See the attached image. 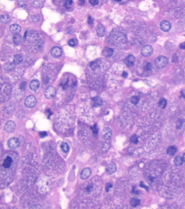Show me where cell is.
Returning <instances> with one entry per match:
<instances>
[{
	"instance_id": "obj_15",
	"label": "cell",
	"mask_w": 185,
	"mask_h": 209,
	"mask_svg": "<svg viewBox=\"0 0 185 209\" xmlns=\"http://www.w3.org/2000/svg\"><path fill=\"white\" fill-rule=\"evenodd\" d=\"M21 30V27L17 24H13L10 26V31L11 33L15 34H18L20 33Z\"/></svg>"
},
{
	"instance_id": "obj_48",
	"label": "cell",
	"mask_w": 185,
	"mask_h": 209,
	"mask_svg": "<svg viewBox=\"0 0 185 209\" xmlns=\"http://www.w3.org/2000/svg\"><path fill=\"white\" fill-rule=\"evenodd\" d=\"M182 158H183V159H184V161H185V153H184V155H183Z\"/></svg>"
},
{
	"instance_id": "obj_34",
	"label": "cell",
	"mask_w": 185,
	"mask_h": 209,
	"mask_svg": "<svg viewBox=\"0 0 185 209\" xmlns=\"http://www.w3.org/2000/svg\"><path fill=\"white\" fill-rule=\"evenodd\" d=\"M112 186H113L111 182H109L107 183V184H106V186H105V190H106V192H109V190H110V188H112Z\"/></svg>"
},
{
	"instance_id": "obj_42",
	"label": "cell",
	"mask_w": 185,
	"mask_h": 209,
	"mask_svg": "<svg viewBox=\"0 0 185 209\" xmlns=\"http://www.w3.org/2000/svg\"><path fill=\"white\" fill-rule=\"evenodd\" d=\"M41 208V207L40 205H38V204H35V205H33L32 206H31V208H30V209H33V208H35V209H40Z\"/></svg>"
},
{
	"instance_id": "obj_13",
	"label": "cell",
	"mask_w": 185,
	"mask_h": 209,
	"mask_svg": "<svg viewBox=\"0 0 185 209\" xmlns=\"http://www.w3.org/2000/svg\"><path fill=\"white\" fill-rule=\"evenodd\" d=\"M40 87V82L38 80L34 79L29 84V87L32 90L35 91L39 89Z\"/></svg>"
},
{
	"instance_id": "obj_46",
	"label": "cell",
	"mask_w": 185,
	"mask_h": 209,
	"mask_svg": "<svg viewBox=\"0 0 185 209\" xmlns=\"http://www.w3.org/2000/svg\"><path fill=\"white\" fill-rule=\"evenodd\" d=\"M181 95L182 96L184 97V98H185V90H183L181 91Z\"/></svg>"
},
{
	"instance_id": "obj_20",
	"label": "cell",
	"mask_w": 185,
	"mask_h": 209,
	"mask_svg": "<svg viewBox=\"0 0 185 209\" xmlns=\"http://www.w3.org/2000/svg\"><path fill=\"white\" fill-rule=\"evenodd\" d=\"M23 60V58L21 55L16 54L14 58L13 63L14 65H19L22 63Z\"/></svg>"
},
{
	"instance_id": "obj_18",
	"label": "cell",
	"mask_w": 185,
	"mask_h": 209,
	"mask_svg": "<svg viewBox=\"0 0 185 209\" xmlns=\"http://www.w3.org/2000/svg\"><path fill=\"white\" fill-rule=\"evenodd\" d=\"M12 163V159L10 156H7V158L5 159V160H4L3 162V166L5 168H9L10 166H11Z\"/></svg>"
},
{
	"instance_id": "obj_8",
	"label": "cell",
	"mask_w": 185,
	"mask_h": 209,
	"mask_svg": "<svg viewBox=\"0 0 185 209\" xmlns=\"http://www.w3.org/2000/svg\"><path fill=\"white\" fill-rule=\"evenodd\" d=\"M51 54L53 57L59 58L62 55L63 50L60 47L55 46L52 48L51 49Z\"/></svg>"
},
{
	"instance_id": "obj_2",
	"label": "cell",
	"mask_w": 185,
	"mask_h": 209,
	"mask_svg": "<svg viewBox=\"0 0 185 209\" xmlns=\"http://www.w3.org/2000/svg\"><path fill=\"white\" fill-rule=\"evenodd\" d=\"M37 101L36 97L34 96L31 95V96H28L26 99H25V103L26 106L27 107L31 108V107H34L35 106L36 104H37Z\"/></svg>"
},
{
	"instance_id": "obj_16",
	"label": "cell",
	"mask_w": 185,
	"mask_h": 209,
	"mask_svg": "<svg viewBox=\"0 0 185 209\" xmlns=\"http://www.w3.org/2000/svg\"><path fill=\"white\" fill-rule=\"evenodd\" d=\"M96 32L98 37H103V36H104V35L105 34V29L104 27L101 24H98L96 28Z\"/></svg>"
},
{
	"instance_id": "obj_49",
	"label": "cell",
	"mask_w": 185,
	"mask_h": 209,
	"mask_svg": "<svg viewBox=\"0 0 185 209\" xmlns=\"http://www.w3.org/2000/svg\"><path fill=\"white\" fill-rule=\"evenodd\" d=\"M116 1H121V0H116Z\"/></svg>"
},
{
	"instance_id": "obj_17",
	"label": "cell",
	"mask_w": 185,
	"mask_h": 209,
	"mask_svg": "<svg viewBox=\"0 0 185 209\" xmlns=\"http://www.w3.org/2000/svg\"><path fill=\"white\" fill-rule=\"evenodd\" d=\"M113 53V50L111 48L106 47H105L102 51V54L104 55V57H110L112 56Z\"/></svg>"
},
{
	"instance_id": "obj_44",
	"label": "cell",
	"mask_w": 185,
	"mask_h": 209,
	"mask_svg": "<svg viewBox=\"0 0 185 209\" xmlns=\"http://www.w3.org/2000/svg\"><path fill=\"white\" fill-rule=\"evenodd\" d=\"M40 136L42 137H43L46 136H47V133L46 132H41L40 133Z\"/></svg>"
},
{
	"instance_id": "obj_36",
	"label": "cell",
	"mask_w": 185,
	"mask_h": 209,
	"mask_svg": "<svg viewBox=\"0 0 185 209\" xmlns=\"http://www.w3.org/2000/svg\"><path fill=\"white\" fill-rule=\"evenodd\" d=\"M75 44H76V43H75V40H74V39L69 40V46H71V47H73V46H74Z\"/></svg>"
},
{
	"instance_id": "obj_14",
	"label": "cell",
	"mask_w": 185,
	"mask_h": 209,
	"mask_svg": "<svg viewBox=\"0 0 185 209\" xmlns=\"http://www.w3.org/2000/svg\"><path fill=\"white\" fill-rule=\"evenodd\" d=\"M91 173H92V171H91V168H85L81 173L80 178L82 179H84V180L86 179L91 176Z\"/></svg>"
},
{
	"instance_id": "obj_35",
	"label": "cell",
	"mask_w": 185,
	"mask_h": 209,
	"mask_svg": "<svg viewBox=\"0 0 185 209\" xmlns=\"http://www.w3.org/2000/svg\"><path fill=\"white\" fill-rule=\"evenodd\" d=\"M93 186L91 185H88L85 188V191L87 192H91L93 190Z\"/></svg>"
},
{
	"instance_id": "obj_3",
	"label": "cell",
	"mask_w": 185,
	"mask_h": 209,
	"mask_svg": "<svg viewBox=\"0 0 185 209\" xmlns=\"http://www.w3.org/2000/svg\"><path fill=\"white\" fill-rule=\"evenodd\" d=\"M56 94V90L53 86H49L46 89L45 96L47 99H52Z\"/></svg>"
},
{
	"instance_id": "obj_31",
	"label": "cell",
	"mask_w": 185,
	"mask_h": 209,
	"mask_svg": "<svg viewBox=\"0 0 185 209\" xmlns=\"http://www.w3.org/2000/svg\"><path fill=\"white\" fill-rule=\"evenodd\" d=\"M184 122V119L181 118H179L176 122V128L177 129H180L183 123Z\"/></svg>"
},
{
	"instance_id": "obj_5",
	"label": "cell",
	"mask_w": 185,
	"mask_h": 209,
	"mask_svg": "<svg viewBox=\"0 0 185 209\" xmlns=\"http://www.w3.org/2000/svg\"><path fill=\"white\" fill-rule=\"evenodd\" d=\"M20 145V141L17 138L13 137L10 139L8 142V146L9 148L12 149H16Z\"/></svg>"
},
{
	"instance_id": "obj_27",
	"label": "cell",
	"mask_w": 185,
	"mask_h": 209,
	"mask_svg": "<svg viewBox=\"0 0 185 209\" xmlns=\"http://www.w3.org/2000/svg\"><path fill=\"white\" fill-rule=\"evenodd\" d=\"M14 63H7L4 66V68L7 71H11L14 69Z\"/></svg>"
},
{
	"instance_id": "obj_12",
	"label": "cell",
	"mask_w": 185,
	"mask_h": 209,
	"mask_svg": "<svg viewBox=\"0 0 185 209\" xmlns=\"http://www.w3.org/2000/svg\"><path fill=\"white\" fill-rule=\"evenodd\" d=\"M135 61V58L132 55H129L125 59L124 63L128 67H131L134 64Z\"/></svg>"
},
{
	"instance_id": "obj_24",
	"label": "cell",
	"mask_w": 185,
	"mask_h": 209,
	"mask_svg": "<svg viewBox=\"0 0 185 209\" xmlns=\"http://www.w3.org/2000/svg\"><path fill=\"white\" fill-rule=\"evenodd\" d=\"M158 104H159V107H160L161 109H164L165 107H166L167 104L166 99H164V98H161L160 100V101L159 102Z\"/></svg>"
},
{
	"instance_id": "obj_40",
	"label": "cell",
	"mask_w": 185,
	"mask_h": 209,
	"mask_svg": "<svg viewBox=\"0 0 185 209\" xmlns=\"http://www.w3.org/2000/svg\"><path fill=\"white\" fill-rule=\"evenodd\" d=\"M26 83L25 82V81H23V82H22L21 84L20 85V87L22 90H25L26 89Z\"/></svg>"
},
{
	"instance_id": "obj_11",
	"label": "cell",
	"mask_w": 185,
	"mask_h": 209,
	"mask_svg": "<svg viewBox=\"0 0 185 209\" xmlns=\"http://www.w3.org/2000/svg\"><path fill=\"white\" fill-rule=\"evenodd\" d=\"M116 164L113 162H111L107 165L106 167V172L108 174H112L114 173L116 171Z\"/></svg>"
},
{
	"instance_id": "obj_22",
	"label": "cell",
	"mask_w": 185,
	"mask_h": 209,
	"mask_svg": "<svg viewBox=\"0 0 185 209\" xmlns=\"http://www.w3.org/2000/svg\"><path fill=\"white\" fill-rule=\"evenodd\" d=\"M174 164L176 166H180L181 165H182L183 162H184V159H183L182 157H181L180 156H176L175 158H174Z\"/></svg>"
},
{
	"instance_id": "obj_39",
	"label": "cell",
	"mask_w": 185,
	"mask_h": 209,
	"mask_svg": "<svg viewBox=\"0 0 185 209\" xmlns=\"http://www.w3.org/2000/svg\"><path fill=\"white\" fill-rule=\"evenodd\" d=\"M60 85H61V86H62L63 89H66L67 87H68V85H69V79H67V80L66 82L63 84H61Z\"/></svg>"
},
{
	"instance_id": "obj_45",
	"label": "cell",
	"mask_w": 185,
	"mask_h": 209,
	"mask_svg": "<svg viewBox=\"0 0 185 209\" xmlns=\"http://www.w3.org/2000/svg\"><path fill=\"white\" fill-rule=\"evenodd\" d=\"M122 76L124 77V78H127V77H128V73L127 72H125V71H124L123 72V73H122Z\"/></svg>"
},
{
	"instance_id": "obj_32",
	"label": "cell",
	"mask_w": 185,
	"mask_h": 209,
	"mask_svg": "<svg viewBox=\"0 0 185 209\" xmlns=\"http://www.w3.org/2000/svg\"><path fill=\"white\" fill-rule=\"evenodd\" d=\"M91 129L92 130L93 134H98V128H97L96 124H95L93 127H91Z\"/></svg>"
},
{
	"instance_id": "obj_41",
	"label": "cell",
	"mask_w": 185,
	"mask_h": 209,
	"mask_svg": "<svg viewBox=\"0 0 185 209\" xmlns=\"http://www.w3.org/2000/svg\"><path fill=\"white\" fill-rule=\"evenodd\" d=\"M87 22H88V23L89 25H92L93 22V20L91 16H89L88 18V20H87Z\"/></svg>"
},
{
	"instance_id": "obj_26",
	"label": "cell",
	"mask_w": 185,
	"mask_h": 209,
	"mask_svg": "<svg viewBox=\"0 0 185 209\" xmlns=\"http://www.w3.org/2000/svg\"><path fill=\"white\" fill-rule=\"evenodd\" d=\"M61 148L64 152H69V147L66 142H63L61 145Z\"/></svg>"
},
{
	"instance_id": "obj_43",
	"label": "cell",
	"mask_w": 185,
	"mask_h": 209,
	"mask_svg": "<svg viewBox=\"0 0 185 209\" xmlns=\"http://www.w3.org/2000/svg\"><path fill=\"white\" fill-rule=\"evenodd\" d=\"M179 47H180V48L182 49H185V42L181 43V44L180 45V46H179Z\"/></svg>"
},
{
	"instance_id": "obj_19",
	"label": "cell",
	"mask_w": 185,
	"mask_h": 209,
	"mask_svg": "<svg viewBox=\"0 0 185 209\" xmlns=\"http://www.w3.org/2000/svg\"><path fill=\"white\" fill-rule=\"evenodd\" d=\"M177 152V148L175 146H170L169 147L167 150V153L169 155L173 156L176 154Z\"/></svg>"
},
{
	"instance_id": "obj_28",
	"label": "cell",
	"mask_w": 185,
	"mask_h": 209,
	"mask_svg": "<svg viewBox=\"0 0 185 209\" xmlns=\"http://www.w3.org/2000/svg\"><path fill=\"white\" fill-rule=\"evenodd\" d=\"M139 101H140V98L138 96H134L132 97L130 99L131 102L135 105H136L138 103Z\"/></svg>"
},
{
	"instance_id": "obj_9",
	"label": "cell",
	"mask_w": 185,
	"mask_h": 209,
	"mask_svg": "<svg viewBox=\"0 0 185 209\" xmlns=\"http://www.w3.org/2000/svg\"><path fill=\"white\" fill-rule=\"evenodd\" d=\"M160 28L162 31L167 32H168L169 31H170V29H171V27H172V25H171V23L169 21L164 20L160 23Z\"/></svg>"
},
{
	"instance_id": "obj_37",
	"label": "cell",
	"mask_w": 185,
	"mask_h": 209,
	"mask_svg": "<svg viewBox=\"0 0 185 209\" xmlns=\"http://www.w3.org/2000/svg\"><path fill=\"white\" fill-rule=\"evenodd\" d=\"M89 2L92 5H95L99 2V0H89Z\"/></svg>"
},
{
	"instance_id": "obj_6",
	"label": "cell",
	"mask_w": 185,
	"mask_h": 209,
	"mask_svg": "<svg viewBox=\"0 0 185 209\" xmlns=\"http://www.w3.org/2000/svg\"><path fill=\"white\" fill-rule=\"evenodd\" d=\"M16 128V124L14 122L12 121H9L5 123L4 127L5 131L7 133H12L15 130Z\"/></svg>"
},
{
	"instance_id": "obj_23",
	"label": "cell",
	"mask_w": 185,
	"mask_h": 209,
	"mask_svg": "<svg viewBox=\"0 0 185 209\" xmlns=\"http://www.w3.org/2000/svg\"><path fill=\"white\" fill-rule=\"evenodd\" d=\"M140 203H141V200L139 199L136 198H134L131 199V200H130V204L131 206L132 207H136L137 206H138L139 204H140Z\"/></svg>"
},
{
	"instance_id": "obj_21",
	"label": "cell",
	"mask_w": 185,
	"mask_h": 209,
	"mask_svg": "<svg viewBox=\"0 0 185 209\" xmlns=\"http://www.w3.org/2000/svg\"><path fill=\"white\" fill-rule=\"evenodd\" d=\"M13 39L14 44L16 45H19L22 42V39L21 35L19 34H15V35H14Z\"/></svg>"
},
{
	"instance_id": "obj_4",
	"label": "cell",
	"mask_w": 185,
	"mask_h": 209,
	"mask_svg": "<svg viewBox=\"0 0 185 209\" xmlns=\"http://www.w3.org/2000/svg\"><path fill=\"white\" fill-rule=\"evenodd\" d=\"M153 53V47L150 45H145L141 49V53L144 57H149Z\"/></svg>"
},
{
	"instance_id": "obj_29",
	"label": "cell",
	"mask_w": 185,
	"mask_h": 209,
	"mask_svg": "<svg viewBox=\"0 0 185 209\" xmlns=\"http://www.w3.org/2000/svg\"><path fill=\"white\" fill-rule=\"evenodd\" d=\"M99 62H98L97 61H92V62H91L90 64V67L92 69L94 70L97 68H98L99 67Z\"/></svg>"
},
{
	"instance_id": "obj_7",
	"label": "cell",
	"mask_w": 185,
	"mask_h": 209,
	"mask_svg": "<svg viewBox=\"0 0 185 209\" xmlns=\"http://www.w3.org/2000/svg\"><path fill=\"white\" fill-rule=\"evenodd\" d=\"M112 136V130L108 127L105 128L103 129L101 131V136L103 139L105 140H109L110 139Z\"/></svg>"
},
{
	"instance_id": "obj_30",
	"label": "cell",
	"mask_w": 185,
	"mask_h": 209,
	"mask_svg": "<svg viewBox=\"0 0 185 209\" xmlns=\"http://www.w3.org/2000/svg\"><path fill=\"white\" fill-rule=\"evenodd\" d=\"M138 138L136 135H132V136H131L130 138V142L131 143H135V144H137L138 143Z\"/></svg>"
},
{
	"instance_id": "obj_47",
	"label": "cell",
	"mask_w": 185,
	"mask_h": 209,
	"mask_svg": "<svg viewBox=\"0 0 185 209\" xmlns=\"http://www.w3.org/2000/svg\"><path fill=\"white\" fill-rule=\"evenodd\" d=\"M85 2V0H78V3L79 5H83Z\"/></svg>"
},
{
	"instance_id": "obj_33",
	"label": "cell",
	"mask_w": 185,
	"mask_h": 209,
	"mask_svg": "<svg viewBox=\"0 0 185 209\" xmlns=\"http://www.w3.org/2000/svg\"><path fill=\"white\" fill-rule=\"evenodd\" d=\"M152 64L150 63H147V64L146 65V66H145V70L147 71H150L151 70H152Z\"/></svg>"
},
{
	"instance_id": "obj_25",
	"label": "cell",
	"mask_w": 185,
	"mask_h": 209,
	"mask_svg": "<svg viewBox=\"0 0 185 209\" xmlns=\"http://www.w3.org/2000/svg\"><path fill=\"white\" fill-rule=\"evenodd\" d=\"M11 20V18L8 15H3L1 16V22L3 23H8Z\"/></svg>"
},
{
	"instance_id": "obj_10",
	"label": "cell",
	"mask_w": 185,
	"mask_h": 209,
	"mask_svg": "<svg viewBox=\"0 0 185 209\" xmlns=\"http://www.w3.org/2000/svg\"><path fill=\"white\" fill-rule=\"evenodd\" d=\"M91 103H92L93 107H100L103 104V101L100 97L95 96L91 99Z\"/></svg>"
},
{
	"instance_id": "obj_1",
	"label": "cell",
	"mask_w": 185,
	"mask_h": 209,
	"mask_svg": "<svg viewBox=\"0 0 185 209\" xmlns=\"http://www.w3.org/2000/svg\"><path fill=\"white\" fill-rule=\"evenodd\" d=\"M155 64L158 68H164L166 66L167 64H168V59L166 57L161 55V56L156 58L155 61Z\"/></svg>"
},
{
	"instance_id": "obj_38",
	"label": "cell",
	"mask_w": 185,
	"mask_h": 209,
	"mask_svg": "<svg viewBox=\"0 0 185 209\" xmlns=\"http://www.w3.org/2000/svg\"><path fill=\"white\" fill-rule=\"evenodd\" d=\"M72 2H73V0H66L65 5L66 6V7H69V6H70L72 5Z\"/></svg>"
}]
</instances>
